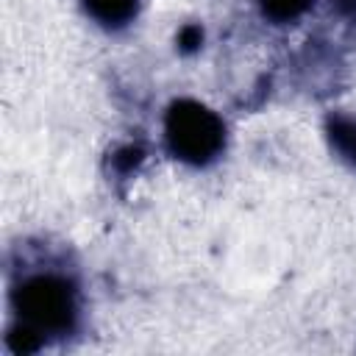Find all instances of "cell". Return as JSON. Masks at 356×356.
<instances>
[{"label":"cell","instance_id":"obj_4","mask_svg":"<svg viewBox=\"0 0 356 356\" xmlns=\"http://www.w3.org/2000/svg\"><path fill=\"white\" fill-rule=\"evenodd\" d=\"M331 139L342 156L356 161V120L350 117H334L331 120Z\"/></svg>","mask_w":356,"mask_h":356},{"label":"cell","instance_id":"obj_3","mask_svg":"<svg viewBox=\"0 0 356 356\" xmlns=\"http://www.w3.org/2000/svg\"><path fill=\"white\" fill-rule=\"evenodd\" d=\"M86 11L106 28H120L136 17L139 0H83Z\"/></svg>","mask_w":356,"mask_h":356},{"label":"cell","instance_id":"obj_2","mask_svg":"<svg viewBox=\"0 0 356 356\" xmlns=\"http://www.w3.org/2000/svg\"><path fill=\"white\" fill-rule=\"evenodd\" d=\"M164 136L170 150L186 164L211 161L225 142V128L214 111L195 100H175L164 117Z\"/></svg>","mask_w":356,"mask_h":356},{"label":"cell","instance_id":"obj_1","mask_svg":"<svg viewBox=\"0 0 356 356\" xmlns=\"http://www.w3.org/2000/svg\"><path fill=\"white\" fill-rule=\"evenodd\" d=\"M19 325L36 337L67 334L75 323V289L61 275H31L14 292Z\"/></svg>","mask_w":356,"mask_h":356},{"label":"cell","instance_id":"obj_5","mask_svg":"<svg viewBox=\"0 0 356 356\" xmlns=\"http://www.w3.org/2000/svg\"><path fill=\"white\" fill-rule=\"evenodd\" d=\"M314 0H259L261 11L275 19V22H289V19H298Z\"/></svg>","mask_w":356,"mask_h":356},{"label":"cell","instance_id":"obj_6","mask_svg":"<svg viewBox=\"0 0 356 356\" xmlns=\"http://www.w3.org/2000/svg\"><path fill=\"white\" fill-rule=\"evenodd\" d=\"M200 42H203V31H200L197 25H186V28L178 33V44H181V50H195Z\"/></svg>","mask_w":356,"mask_h":356}]
</instances>
